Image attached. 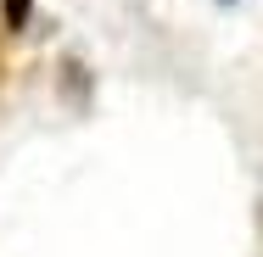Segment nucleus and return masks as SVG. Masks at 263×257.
I'll use <instances>...</instances> for the list:
<instances>
[{
    "mask_svg": "<svg viewBox=\"0 0 263 257\" xmlns=\"http://www.w3.org/2000/svg\"><path fill=\"white\" fill-rule=\"evenodd\" d=\"M62 101L73 112H84V101H90V73H84L79 56H62Z\"/></svg>",
    "mask_w": 263,
    "mask_h": 257,
    "instance_id": "nucleus-1",
    "label": "nucleus"
},
{
    "mask_svg": "<svg viewBox=\"0 0 263 257\" xmlns=\"http://www.w3.org/2000/svg\"><path fill=\"white\" fill-rule=\"evenodd\" d=\"M28 23H34V0H0V34H28Z\"/></svg>",
    "mask_w": 263,
    "mask_h": 257,
    "instance_id": "nucleus-2",
    "label": "nucleus"
}]
</instances>
